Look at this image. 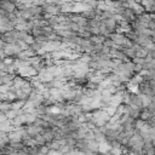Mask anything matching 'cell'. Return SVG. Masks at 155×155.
<instances>
[{
  "label": "cell",
  "mask_w": 155,
  "mask_h": 155,
  "mask_svg": "<svg viewBox=\"0 0 155 155\" xmlns=\"http://www.w3.org/2000/svg\"><path fill=\"white\" fill-rule=\"evenodd\" d=\"M111 40L114 41L115 45H118V46H125L126 43L128 41L123 33H114L111 35Z\"/></svg>",
  "instance_id": "obj_1"
},
{
  "label": "cell",
  "mask_w": 155,
  "mask_h": 155,
  "mask_svg": "<svg viewBox=\"0 0 155 155\" xmlns=\"http://www.w3.org/2000/svg\"><path fill=\"white\" fill-rule=\"evenodd\" d=\"M140 97H141V102H142L143 108H147L154 101V97H149V96H144V94H140Z\"/></svg>",
  "instance_id": "obj_2"
},
{
  "label": "cell",
  "mask_w": 155,
  "mask_h": 155,
  "mask_svg": "<svg viewBox=\"0 0 155 155\" xmlns=\"http://www.w3.org/2000/svg\"><path fill=\"white\" fill-rule=\"evenodd\" d=\"M78 61L84 63V64H89L91 62V55H89V53H81V55H79V60H78Z\"/></svg>",
  "instance_id": "obj_3"
},
{
  "label": "cell",
  "mask_w": 155,
  "mask_h": 155,
  "mask_svg": "<svg viewBox=\"0 0 155 155\" xmlns=\"http://www.w3.org/2000/svg\"><path fill=\"white\" fill-rule=\"evenodd\" d=\"M148 55V51L143 47H140L137 51H136V57L134 58H145Z\"/></svg>",
  "instance_id": "obj_4"
},
{
  "label": "cell",
  "mask_w": 155,
  "mask_h": 155,
  "mask_svg": "<svg viewBox=\"0 0 155 155\" xmlns=\"http://www.w3.org/2000/svg\"><path fill=\"white\" fill-rule=\"evenodd\" d=\"M5 116H6V119H11V120H13L16 116H17V111H15V110H9V111H6L5 113Z\"/></svg>",
  "instance_id": "obj_5"
},
{
  "label": "cell",
  "mask_w": 155,
  "mask_h": 155,
  "mask_svg": "<svg viewBox=\"0 0 155 155\" xmlns=\"http://www.w3.org/2000/svg\"><path fill=\"white\" fill-rule=\"evenodd\" d=\"M131 62L133 64H138V66H143L145 62H144V58H133V60H131Z\"/></svg>",
  "instance_id": "obj_6"
},
{
  "label": "cell",
  "mask_w": 155,
  "mask_h": 155,
  "mask_svg": "<svg viewBox=\"0 0 155 155\" xmlns=\"http://www.w3.org/2000/svg\"><path fill=\"white\" fill-rule=\"evenodd\" d=\"M6 45H7V44L3 40V39H0V50H4V49L6 47Z\"/></svg>",
  "instance_id": "obj_7"
}]
</instances>
